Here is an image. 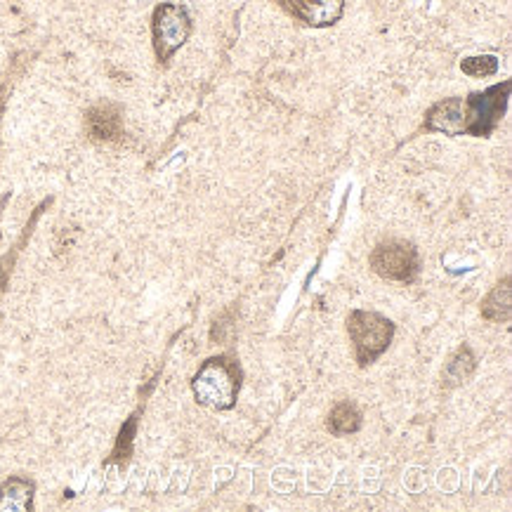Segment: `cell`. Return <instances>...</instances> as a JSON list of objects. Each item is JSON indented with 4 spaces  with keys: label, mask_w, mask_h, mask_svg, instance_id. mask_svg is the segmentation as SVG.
Segmentation results:
<instances>
[{
    "label": "cell",
    "mask_w": 512,
    "mask_h": 512,
    "mask_svg": "<svg viewBox=\"0 0 512 512\" xmlns=\"http://www.w3.org/2000/svg\"><path fill=\"white\" fill-rule=\"evenodd\" d=\"M510 100V81L484 93H472L468 97H451V100L437 102L425 114L423 128L430 133H444L451 137L472 135L489 137L501 123Z\"/></svg>",
    "instance_id": "6da1fadb"
},
{
    "label": "cell",
    "mask_w": 512,
    "mask_h": 512,
    "mask_svg": "<svg viewBox=\"0 0 512 512\" xmlns=\"http://www.w3.org/2000/svg\"><path fill=\"white\" fill-rule=\"evenodd\" d=\"M241 390V366L229 354H218L201 364L199 373L192 380L196 402L213 411L234 409Z\"/></svg>",
    "instance_id": "7a4b0ae2"
},
{
    "label": "cell",
    "mask_w": 512,
    "mask_h": 512,
    "mask_svg": "<svg viewBox=\"0 0 512 512\" xmlns=\"http://www.w3.org/2000/svg\"><path fill=\"white\" fill-rule=\"evenodd\" d=\"M347 333H350L354 359H357L359 369H366L378 357H383L387 347L392 345L395 324L378 312L354 310L347 317Z\"/></svg>",
    "instance_id": "3957f363"
},
{
    "label": "cell",
    "mask_w": 512,
    "mask_h": 512,
    "mask_svg": "<svg viewBox=\"0 0 512 512\" xmlns=\"http://www.w3.org/2000/svg\"><path fill=\"white\" fill-rule=\"evenodd\" d=\"M192 17L185 5L180 3H161L154 8L152 15V45L159 64H166L173 59L177 50L182 48L192 36Z\"/></svg>",
    "instance_id": "277c9868"
},
{
    "label": "cell",
    "mask_w": 512,
    "mask_h": 512,
    "mask_svg": "<svg viewBox=\"0 0 512 512\" xmlns=\"http://www.w3.org/2000/svg\"><path fill=\"white\" fill-rule=\"evenodd\" d=\"M369 265L380 279L397 281V284H411L420 272L418 248L402 239H387L371 251Z\"/></svg>",
    "instance_id": "5b68a950"
},
{
    "label": "cell",
    "mask_w": 512,
    "mask_h": 512,
    "mask_svg": "<svg viewBox=\"0 0 512 512\" xmlns=\"http://www.w3.org/2000/svg\"><path fill=\"white\" fill-rule=\"evenodd\" d=\"M288 17L312 29H328L343 19L345 0H277Z\"/></svg>",
    "instance_id": "8992f818"
},
{
    "label": "cell",
    "mask_w": 512,
    "mask_h": 512,
    "mask_svg": "<svg viewBox=\"0 0 512 512\" xmlns=\"http://www.w3.org/2000/svg\"><path fill=\"white\" fill-rule=\"evenodd\" d=\"M88 133L97 142L118 140L123 133L121 111L114 104H100V107L88 111Z\"/></svg>",
    "instance_id": "52a82bcc"
},
{
    "label": "cell",
    "mask_w": 512,
    "mask_h": 512,
    "mask_svg": "<svg viewBox=\"0 0 512 512\" xmlns=\"http://www.w3.org/2000/svg\"><path fill=\"white\" fill-rule=\"evenodd\" d=\"M36 484L26 477H10L0 487V510L5 512H29L34 510Z\"/></svg>",
    "instance_id": "ba28073f"
},
{
    "label": "cell",
    "mask_w": 512,
    "mask_h": 512,
    "mask_svg": "<svg viewBox=\"0 0 512 512\" xmlns=\"http://www.w3.org/2000/svg\"><path fill=\"white\" fill-rule=\"evenodd\" d=\"M477 369V357L472 354V350L468 345L458 347L454 352V357L446 361V369H444V385L446 387H456L468 380L472 373Z\"/></svg>",
    "instance_id": "9c48e42d"
},
{
    "label": "cell",
    "mask_w": 512,
    "mask_h": 512,
    "mask_svg": "<svg viewBox=\"0 0 512 512\" xmlns=\"http://www.w3.org/2000/svg\"><path fill=\"white\" fill-rule=\"evenodd\" d=\"M326 425L328 430H331V435L336 437L354 435V432L361 430V413L352 402H340L333 406L331 413H328Z\"/></svg>",
    "instance_id": "30bf717a"
},
{
    "label": "cell",
    "mask_w": 512,
    "mask_h": 512,
    "mask_svg": "<svg viewBox=\"0 0 512 512\" xmlns=\"http://www.w3.org/2000/svg\"><path fill=\"white\" fill-rule=\"evenodd\" d=\"M482 317L487 321H508L510 319V279H503L482 303Z\"/></svg>",
    "instance_id": "8fae6325"
},
{
    "label": "cell",
    "mask_w": 512,
    "mask_h": 512,
    "mask_svg": "<svg viewBox=\"0 0 512 512\" xmlns=\"http://www.w3.org/2000/svg\"><path fill=\"white\" fill-rule=\"evenodd\" d=\"M50 203V199L43 203V206H38L36 208V213H34V218H31V222H29V227H26V232L19 236V241L15 246H12V251L8 253V255H3V258H0V295L5 293V286H8V281H10V274H12V267H15V262H17V255L22 253V248H24V244H26V239H29L31 236V227L36 225V220H38V215L43 213V208L48 206Z\"/></svg>",
    "instance_id": "7c38bea8"
},
{
    "label": "cell",
    "mask_w": 512,
    "mask_h": 512,
    "mask_svg": "<svg viewBox=\"0 0 512 512\" xmlns=\"http://www.w3.org/2000/svg\"><path fill=\"white\" fill-rule=\"evenodd\" d=\"M461 71L472 78H484L498 74V57L482 55V57H468L461 62Z\"/></svg>",
    "instance_id": "4fadbf2b"
},
{
    "label": "cell",
    "mask_w": 512,
    "mask_h": 512,
    "mask_svg": "<svg viewBox=\"0 0 512 512\" xmlns=\"http://www.w3.org/2000/svg\"><path fill=\"white\" fill-rule=\"evenodd\" d=\"M8 90H10V81H0V121H3L5 102H8Z\"/></svg>",
    "instance_id": "5bb4252c"
}]
</instances>
